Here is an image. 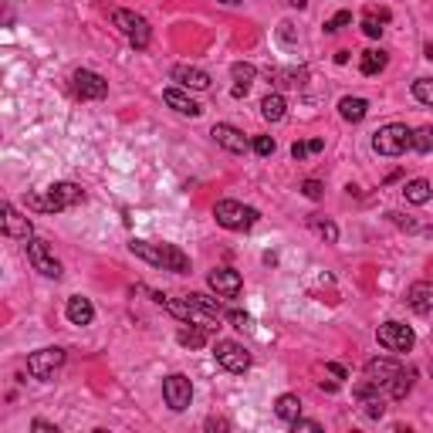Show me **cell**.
<instances>
[{
  "mask_svg": "<svg viewBox=\"0 0 433 433\" xmlns=\"http://www.w3.org/2000/svg\"><path fill=\"white\" fill-rule=\"evenodd\" d=\"M338 115H342L345 122H362V119L369 115V102H366V99H352V95H345V99L338 102Z\"/></svg>",
  "mask_w": 433,
  "mask_h": 433,
  "instance_id": "obj_21",
  "label": "cell"
},
{
  "mask_svg": "<svg viewBox=\"0 0 433 433\" xmlns=\"http://www.w3.org/2000/svg\"><path fill=\"white\" fill-rule=\"evenodd\" d=\"M362 407H366V416H369V420H379L382 413H386V403L379 400V393H376V396H366Z\"/></svg>",
  "mask_w": 433,
  "mask_h": 433,
  "instance_id": "obj_33",
  "label": "cell"
},
{
  "mask_svg": "<svg viewBox=\"0 0 433 433\" xmlns=\"http://www.w3.org/2000/svg\"><path fill=\"white\" fill-rule=\"evenodd\" d=\"M302 193H305L308 200H322V193H325V186H322L318 179H305V183H302Z\"/></svg>",
  "mask_w": 433,
  "mask_h": 433,
  "instance_id": "obj_37",
  "label": "cell"
},
{
  "mask_svg": "<svg viewBox=\"0 0 433 433\" xmlns=\"http://www.w3.org/2000/svg\"><path fill=\"white\" fill-rule=\"evenodd\" d=\"M163 400H166V407L173 409V413H183V409L190 407V400H193V382L186 379L183 373L166 376L163 379Z\"/></svg>",
  "mask_w": 433,
  "mask_h": 433,
  "instance_id": "obj_9",
  "label": "cell"
},
{
  "mask_svg": "<svg viewBox=\"0 0 433 433\" xmlns=\"http://www.w3.org/2000/svg\"><path fill=\"white\" fill-rule=\"evenodd\" d=\"M230 75H234V95L240 99V95H247V88L254 85V78H257V68L254 65H247V61H237L234 68H230Z\"/></svg>",
  "mask_w": 433,
  "mask_h": 433,
  "instance_id": "obj_19",
  "label": "cell"
},
{
  "mask_svg": "<svg viewBox=\"0 0 433 433\" xmlns=\"http://www.w3.org/2000/svg\"><path fill=\"white\" fill-rule=\"evenodd\" d=\"M3 234H7V237H14V240H31V237H34L31 220H27V217L14 204H3Z\"/></svg>",
  "mask_w": 433,
  "mask_h": 433,
  "instance_id": "obj_13",
  "label": "cell"
},
{
  "mask_svg": "<svg viewBox=\"0 0 433 433\" xmlns=\"http://www.w3.org/2000/svg\"><path fill=\"white\" fill-rule=\"evenodd\" d=\"M386 51H376V48H369V51H362V61H359V72L362 75H379L382 68H386Z\"/></svg>",
  "mask_w": 433,
  "mask_h": 433,
  "instance_id": "obj_26",
  "label": "cell"
},
{
  "mask_svg": "<svg viewBox=\"0 0 433 433\" xmlns=\"http://www.w3.org/2000/svg\"><path fill=\"white\" fill-rule=\"evenodd\" d=\"M213 217H217L220 227H227V230H251L261 213H257L254 206L237 204V200H220V204L213 206Z\"/></svg>",
  "mask_w": 433,
  "mask_h": 433,
  "instance_id": "obj_4",
  "label": "cell"
},
{
  "mask_svg": "<svg viewBox=\"0 0 433 433\" xmlns=\"http://www.w3.org/2000/svg\"><path fill=\"white\" fill-rule=\"evenodd\" d=\"M325 369H329V373L335 376V379H345V376H349V373H345V369H342L338 362H325Z\"/></svg>",
  "mask_w": 433,
  "mask_h": 433,
  "instance_id": "obj_43",
  "label": "cell"
},
{
  "mask_svg": "<svg viewBox=\"0 0 433 433\" xmlns=\"http://www.w3.org/2000/svg\"><path fill=\"white\" fill-rule=\"evenodd\" d=\"M186 298H190L193 305H200V308H204V311H210L213 318H220V315H227V311L220 308V302H213V298H210V295H204V291H193V295H186Z\"/></svg>",
  "mask_w": 433,
  "mask_h": 433,
  "instance_id": "obj_29",
  "label": "cell"
},
{
  "mask_svg": "<svg viewBox=\"0 0 433 433\" xmlns=\"http://www.w3.org/2000/svg\"><path fill=\"white\" fill-rule=\"evenodd\" d=\"M213 139H217V146H224L227 153H234V156H240V153H247L251 149V142H247V136L240 132V129H234V126H227V122H217L213 126V132H210Z\"/></svg>",
  "mask_w": 433,
  "mask_h": 433,
  "instance_id": "obj_11",
  "label": "cell"
},
{
  "mask_svg": "<svg viewBox=\"0 0 433 433\" xmlns=\"http://www.w3.org/2000/svg\"><path fill=\"white\" fill-rule=\"evenodd\" d=\"M213 359L217 366H224L227 373H247L251 369V352L240 345V342H230V338H220L213 345Z\"/></svg>",
  "mask_w": 433,
  "mask_h": 433,
  "instance_id": "obj_8",
  "label": "cell"
},
{
  "mask_svg": "<svg viewBox=\"0 0 433 433\" xmlns=\"http://www.w3.org/2000/svg\"><path fill=\"white\" fill-rule=\"evenodd\" d=\"M206 281H210V288H213L220 298H237V295H240V288H244L240 271H234V268H217V271H210V275H206Z\"/></svg>",
  "mask_w": 433,
  "mask_h": 433,
  "instance_id": "obj_10",
  "label": "cell"
},
{
  "mask_svg": "<svg viewBox=\"0 0 433 433\" xmlns=\"http://www.w3.org/2000/svg\"><path fill=\"white\" fill-rule=\"evenodd\" d=\"M85 200V190L78 183H54L48 190H34L27 193V206L31 210H41V213H58L65 206H75Z\"/></svg>",
  "mask_w": 433,
  "mask_h": 433,
  "instance_id": "obj_1",
  "label": "cell"
},
{
  "mask_svg": "<svg viewBox=\"0 0 433 433\" xmlns=\"http://www.w3.org/2000/svg\"><path fill=\"white\" fill-rule=\"evenodd\" d=\"M129 251L136 257H142L146 264H153V268H163V244H149V240H132L129 244Z\"/></svg>",
  "mask_w": 433,
  "mask_h": 433,
  "instance_id": "obj_22",
  "label": "cell"
},
{
  "mask_svg": "<svg viewBox=\"0 0 433 433\" xmlns=\"http://www.w3.org/2000/svg\"><path fill=\"white\" fill-rule=\"evenodd\" d=\"M65 315H68V322H72V325H92V318H95V308H92V302H88V298L75 295V298H68Z\"/></svg>",
  "mask_w": 433,
  "mask_h": 433,
  "instance_id": "obj_18",
  "label": "cell"
},
{
  "mask_svg": "<svg viewBox=\"0 0 433 433\" xmlns=\"http://www.w3.org/2000/svg\"><path fill=\"white\" fill-rule=\"evenodd\" d=\"M261 115H264L268 122H281V119L288 115V102H284L281 95H268V99L261 102Z\"/></svg>",
  "mask_w": 433,
  "mask_h": 433,
  "instance_id": "obj_28",
  "label": "cell"
},
{
  "mask_svg": "<svg viewBox=\"0 0 433 433\" xmlns=\"http://www.w3.org/2000/svg\"><path fill=\"white\" fill-rule=\"evenodd\" d=\"M427 58H430V61H433V44H427Z\"/></svg>",
  "mask_w": 433,
  "mask_h": 433,
  "instance_id": "obj_46",
  "label": "cell"
},
{
  "mask_svg": "<svg viewBox=\"0 0 433 433\" xmlns=\"http://www.w3.org/2000/svg\"><path fill=\"white\" fill-rule=\"evenodd\" d=\"M275 413H278L284 423H291V420H298V416H302V400H298L295 393H284V396L275 400Z\"/></svg>",
  "mask_w": 433,
  "mask_h": 433,
  "instance_id": "obj_23",
  "label": "cell"
},
{
  "mask_svg": "<svg viewBox=\"0 0 433 433\" xmlns=\"http://www.w3.org/2000/svg\"><path fill=\"white\" fill-rule=\"evenodd\" d=\"M75 95L78 99H105L108 95V81L88 68L75 72Z\"/></svg>",
  "mask_w": 433,
  "mask_h": 433,
  "instance_id": "obj_12",
  "label": "cell"
},
{
  "mask_svg": "<svg viewBox=\"0 0 433 433\" xmlns=\"http://www.w3.org/2000/svg\"><path fill=\"white\" fill-rule=\"evenodd\" d=\"M362 31H366L369 38H379V34H382V27H379L376 17H366V21H362Z\"/></svg>",
  "mask_w": 433,
  "mask_h": 433,
  "instance_id": "obj_39",
  "label": "cell"
},
{
  "mask_svg": "<svg viewBox=\"0 0 433 433\" xmlns=\"http://www.w3.org/2000/svg\"><path fill=\"white\" fill-rule=\"evenodd\" d=\"M393 224H400V227H407V230H416V220H407V217H400V213H386Z\"/></svg>",
  "mask_w": 433,
  "mask_h": 433,
  "instance_id": "obj_40",
  "label": "cell"
},
{
  "mask_svg": "<svg viewBox=\"0 0 433 433\" xmlns=\"http://www.w3.org/2000/svg\"><path fill=\"white\" fill-rule=\"evenodd\" d=\"M163 102L170 105V108H177L179 115H190V119H197V115L204 112L200 105L193 102L186 92H179V88H166V92H163Z\"/></svg>",
  "mask_w": 433,
  "mask_h": 433,
  "instance_id": "obj_17",
  "label": "cell"
},
{
  "mask_svg": "<svg viewBox=\"0 0 433 433\" xmlns=\"http://www.w3.org/2000/svg\"><path fill=\"white\" fill-rule=\"evenodd\" d=\"M430 369H433V362H430Z\"/></svg>",
  "mask_w": 433,
  "mask_h": 433,
  "instance_id": "obj_47",
  "label": "cell"
},
{
  "mask_svg": "<svg viewBox=\"0 0 433 433\" xmlns=\"http://www.w3.org/2000/svg\"><path fill=\"white\" fill-rule=\"evenodd\" d=\"M407 305L413 308V311H420V315L433 311V284L430 281H416V284H409Z\"/></svg>",
  "mask_w": 433,
  "mask_h": 433,
  "instance_id": "obj_16",
  "label": "cell"
},
{
  "mask_svg": "<svg viewBox=\"0 0 433 433\" xmlns=\"http://www.w3.org/2000/svg\"><path fill=\"white\" fill-rule=\"evenodd\" d=\"M163 271H173V275H186V271H190V257L183 254L177 244H163Z\"/></svg>",
  "mask_w": 433,
  "mask_h": 433,
  "instance_id": "obj_20",
  "label": "cell"
},
{
  "mask_svg": "<svg viewBox=\"0 0 433 433\" xmlns=\"http://www.w3.org/2000/svg\"><path fill=\"white\" fill-rule=\"evenodd\" d=\"M251 149H254L257 156H271V153H275V139H271V136H254Z\"/></svg>",
  "mask_w": 433,
  "mask_h": 433,
  "instance_id": "obj_35",
  "label": "cell"
},
{
  "mask_svg": "<svg viewBox=\"0 0 433 433\" xmlns=\"http://www.w3.org/2000/svg\"><path fill=\"white\" fill-rule=\"evenodd\" d=\"M403 197H407V204L423 206L433 197V186L427 183V179H409L407 186H403Z\"/></svg>",
  "mask_w": 433,
  "mask_h": 433,
  "instance_id": "obj_24",
  "label": "cell"
},
{
  "mask_svg": "<svg viewBox=\"0 0 433 433\" xmlns=\"http://www.w3.org/2000/svg\"><path fill=\"white\" fill-rule=\"evenodd\" d=\"M170 78L177 81L179 88H190V92H206L210 88V75L204 68H193V65H177Z\"/></svg>",
  "mask_w": 433,
  "mask_h": 433,
  "instance_id": "obj_14",
  "label": "cell"
},
{
  "mask_svg": "<svg viewBox=\"0 0 433 433\" xmlns=\"http://www.w3.org/2000/svg\"><path fill=\"white\" fill-rule=\"evenodd\" d=\"M376 338H379L382 349H389V352H409L416 345L413 329L403 325V322H382L379 329H376Z\"/></svg>",
  "mask_w": 433,
  "mask_h": 433,
  "instance_id": "obj_6",
  "label": "cell"
},
{
  "mask_svg": "<svg viewBox=\"0 0 433 433\" xmlns=\"http://www.w3.org/2000/svg\"><path fill=\"white\" fill-rule=\"evenodd\" d=\"M112 24L119 27L122 34L129 38V44L132 48H149V38H153V31H149V21L146 17H139L136 10H126V7H119V10H112Z\"/></svg>",
  "mask_w": 433,
  "mask_h": 433,
  "instance_id": "obj_3",
  "label": "cell"
},
{
  "mask_svg": "<svg viewBox=\"0 0 433 433\" xmlns=\"http://www.w3.org/2000/svg\"><path fill=\"white\" fill-rule=\"evenodd\" d=\"M413 149H416V153H430L433 149V126H420L413 132Z\"/></svg>",
  "mask_w": 433,
  "mask_h": 433,
  "instance_id": "obj_30",
  "label": "cell"
},
{
  "mask_svg": "<svg viewBox=\"0 0 433 433\" xmlns=\"http://www.w3.org/2000/svg\"><path fill=\"white\" fill-rule=\"evenodd\" d=\"M308 153H311V149H308V142H295V146H291V156H295L298 163H302Z\"/></svg>",
  "mask_w": 433,
  "mask_h": 433,
  "instance_id": "obj_41",
  "label": "cell"
},
{
  "mask_svg": "<svg viewBox=\"0 0 433 433\" xmlns=\"http://www.w3.org/2000/svg\"><path fill=\"white\" fill-rule=\"evenodd\" d=\"M61 366H65V349H58V345L38 349V352L27 356V373H31L34 379H51Z\"/></svg>",
  "mask_w": 433,
  "mask_h": 433,
  "instance_id": "obj_7",
  "label": "cell"
},
{
  "mask_svg": "<svg viewBox=\"0 0 433 433\" xmlns=\"http://www.w3.org/2000/svg\"><path fill=\"white\" fill-rule=\"evenodd\" d=\"M396 373H400V362H396V359H369V362H366V379L376 382V386H389Z\"/></svg>",
  "mask_w": 433,
  "mask_h": 433,
  "instance_id": "obj_15",
  "label": "cell"
},
{
  "mask_svg": "<svg viewBox=\"0 0 433 433\" xmlns=\"http://www.w3.org/2000/svg\"><path fill=\"white\" fill-rule=\"evenodd\" d=\"M31 430H34V433H58V427L44 423V420H34V423H31Z\"/></svg>",
  "mask_w": 433,
  "mask_h": 433,
  "instance_id": "obj_42",
  "label": "cell"
},
{
  "mask_svg": "<svg viewBox=\"0 0 433 433\" xmlns=\"http://www.w3.org/2000/svg\"><path fill=\"white\" fill-rule=\"evenodd\" d=\"M413 376H416L413 369H400V373L393 376V382L386 386V389H389V396H393V400H407V393L413 389Z\"/></svg>",
  "mask_w": 433,
  "mask_h": 433,
  "instance_id": "obj_27",
  "label": "cell"
},
{
  "mask_svg": "<svg viewBox=\"0 0 433 433\" xmlns=\"http://www.w3.org/2000/svg\"><path fill=\"white\" fill-rule=\"evenodd\" d=\"M308 149H311V153H322V149H325V142H322V139H311V142H308Z\"/></svg>",
  "mask_w": 433,
  "mask_h": 433,
  "instance_id": "obj_44",
  "label": "cell"
},
{
  "mask_svg": "<svg viewBox=\"0 0 433 433\" xmlns=\"http://www.w3.org/2000/svg\"><path fill=\"white\" fill-rule=\"evenodd\" d=\"M220 3H227V7H237V3H240V0H220Z\"/></svg>",
  "mask_w": 433,
  "mask_h": 433,
  "instance_id": "obj_45",
  "label": "cell"
},
{
  "mask_svg": "<svg viewBox=\"0 0 433 433\" xmlns=\"http://www.w3.org/2000/svg\"><path fill=\"white\" fill-rule=\"evenodd\" d=\"M291 430L295 433H322V423H318V420H302V416H298V420H291Z\"/></svg>",
  "mask_w": 433,
  "mask_h": 433,
  "instance_id": "obj_36",
  "label": "cell"
},
{
  "mask_svg": "<svg viewBox=\"0 0 433 433\" xmlns=\"http://www.w3.org/2000/svg\"><path fill=\"white\" fill-rule=\"evenodd\" d=\"M227 318L234 329H251V315H244V311H227Z\"/></svg>",
  "mask_w": 433,
  "mask_h": 433,
  "instance_id": "obj_38",
  "label": "cell"
},
{
  "mask_svg": "<svg viewBox=\"0 0 433 433\" xmlns=\"http://www.w3.org/2000/svg\"><path fill=\"white\" fill-rule=\"evenodd\" d=\"M27 244V261L34 264V271H41L44 278H61L65 271H61V261L54 257L51 251V244L48 240H41V237H31V240H24Z\"/></svg>",
  "mask_w": 433,
  "mask_h": 433,
  "instance_id": "obj_5",
  "label": "cell"
},
{
  "mask_svg": "<svg viewBox=\"0 0 433 433\" xmlns=\"http://www.w3.org/2000/svg\"><path fill=\"white\" fill-rule=\"evenodd\" d=\"M308 224H311V227L318 230V234H322V237H325L329 244H335V240H338V227H335L332 220H322V217H311Z\"/></svg>",
  "mask_w": 433,
  "mask_h": 433,
  "instance_id": "obj_32",
  "label": "cell"
},
{
  "mask_svg": "<svg viewBox=\"0 0 433 433\" xmlns=\"http://www.w3.org/2000/svg\"><path fill=\"white\" fill-rule=\"evenodd\" d=\"M345 24H352V14H349V10H338L332 21H325V34H335V31H342Z\"/></svg>",
  "mask_w": 433,
  "mask_h": 433,
  "instance_id": "obj_34",
  "label": "cell"
},
{
  "mask_svg": "<svg viewBox=\"0 0 433 433\" xmlns=\"http://www.w3.org/2000/svg\"><path fill=\"white\" fill-rule=\"evenodd\" d=\"M373 149L379 156H403L407 149H413V129H407L403 122H389L373 136Z\"/></svg>",
  "mask_w": 433,
  "mask_h": 433,
  "instance_id": "obj_2",
  "label": "cell"
},
{
  "mask_svg": "<svg viewBox=\"0 0 433 433\" xmlns=\"http://www.w3.org/2000/svg\"><path fill=\"white\" fill-rule=\"evenodd\" d=\"M179 345H186V349H204L206 338H210V329L204 325H190V329H179Z\"/></svg>",
  "mask_w": 433,
  "mask_h": 433,
  "instance_id": "obj_25",
  "label": "cell"
},
{
  "mask_svg": "<svg viewBox=\"0 0 433 433\" xmlns=\"http://www.w3.org/2000/svg\"><path fill=\"white\" fill-rule=\"evenodd\" d=\"M413 95H416V102L433 108V78H416L413 81Z\"/></svg>",
  "mask_w": 433,
  "mask_h": 433,
  "instance_id": "obj_31",
  "label": "cell"
}]
</instances>
